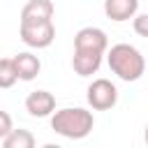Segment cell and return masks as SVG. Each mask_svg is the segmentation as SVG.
I'll return each mask as SVG.
<instances>
[{
	"label": "cell",
	"mask_w": 148,
	"mask_h": 148,
	"mask_svg": "<svg viewBox=\"0 0 148 148\" xmlns=\"http://www.w3.org/2000/svg\"><path fill=\"white\" fill-rule=\"evenodd\" d=\"M2 148H35V136L28 130H12L2 139Z\"/></svg>",
	"instance_id": "8fae6325"
},
{
	"label": "cell",
	"mask_w": 148,
	"mask_h": 148,
	"mask_svg": "<svg viewBox=\"0 0 148 148\" xmlns=\"http://www.w3.org/2000/svg\"><path fill=\"white\" fill-rule=\"evenodd\" d=\"M53 2L51 0H28L21 9V23H42L51 21Z\"/></svg>",
	"instance_id": "52a82bcc"
},
{
	"label": "cell",
	"mask_w": 148,
	"mask_h": 148,
	"mask_svg": "<svg viewBox=\"0 0 148 148\" xmlns=\"http://www.w3.org/2000/svg\"><path fill=\"white\" fill-rule=\"evenodd\" d=\"M16 83V69L12 58H0V88H12Z\"/></svg>",
	"instance_id": "7c38bea8"
},
{
	"label": "cell",
	"mask_w": 148,
	"mask_h": 148,
	"mask_svg": "<svg viewBox=\"0 0 148 148\" xmlns=\"http://www.w3.org/2000/svg\"><path fill=\"white\" fill-rule=\"evenodd\" d=\"M92 113L76 106V109H60L53 113L51 118V127L60 134V136H67V139H83L92 132Z\"/></svg>",
	"instance_id": "7a4b0ae2"
},
{
	"label": "cell",
	"mask_w": 148,
	"mask_h": 148,
	"mask_svg": "<svg viewBox=\"0 0 148 148\" xmlns=\"http://www.w3.org/2000/svg\"><path fill=\"white\" fill-rule=\"evenodd\" d=\"M139 0H104V14L111 21H127L136 14Z\"/></svg>",
	"instance_id": "30bf717a"
},
{
	"label": "cell",
	"mask_w": 148,
	"mask_h": 148,
	"mask_svg": "<svg viewBox=\"0 0 148 148\" xmlns=\"http://www.w3.org/2000/svg\"><path fill=\"white\" fill-rule=\"evenodd\" d=\"M109 67L123 81H139L146 69V60L139 49L130 44H116L109 51Z\"/></svg>",
	"instance_id": "6da1fadb"
},
{
	"label": "cell",
	"mask_w": 148,
	"mask_h": 148,
	"mask_svg": "<svg viewBox=\"0 0 148 148\" xmlns=\"http://www.w3.org/2000/svg\"><path fill=\"white\" fill-rule=\"evenodd\" d=\"M21 39L28 46L35 49H46L53 39H56V28L51 21H42V23H21Z\"/></svg>",
	"instance_id": "277c9868"
},
{
	"label": "cell",
	"mask_w": 148,
	"mask_h": 148,
	"mask_svg": "<svg viewBox=\"0 0 148 148\" xmlns=\"http://www.w3.org/2000/svg\"><path fill=\"white\" fill-rule=\"evenodd\" d=\"M25 109H28L30 116L44 118V116L53 113V109H56V97H53L49 90H32V92L25 97Z\"/></svg>",
	"instance_id": "8992f818"
},
{
	"label": "cell",
	"mask_w": 148,
	"mask_h": 148,
	"mask_svg": "<svg viewBox=\"0 0 148 148\" xmlns=\"http://www.w3.org/2000/svg\"><path fill=\"white\" fill-rule=\"evenodd\" d=\"M118 102V90L109 79H95L88 86V104L97 111H106Z\"/></svg>",
	"instance_id": "3957f363"
},
{
	"label": "cell",
	"mask_w": 148,
	"mask_h": 148,
	"mask_svg": "<svg viewBox=\"0 0 148 148\" xmlns=\"http://www.w3.org/2000/svg\"><path fill=\"white\" fill-rule=\"evenodd\" d=\"M109 39L104 35V30L99 28H81L74 37V51H95V53H104Z\"/></svg>",
	"instance_id": "5b68a950"
},
{
	"label": "cell",
	"mask_w": 148,
	"mask_h": 148,
	"mask_svg": "<svg viewBox=\"0 0 148 148\" xmlns=\"http://www.w3.org/2000/svg\"><path fill=\"white\" fill-rule=\"evenodd\" d=\"M42 148H60V146H58V143H44Z\"/></svg>",
	"instance_id": "9a60e30c"
},
{
	"label": "cell",
	"mask_w": 148,
	"mask_h": 148,
	"mask_svg": "<svg viewBox=\"0 0 148 148\" xmlns=\"http://www.w3.org/2000/svg\"><path fill=\"white\" fill-rule=\"evenodd\" d=\"M12 62H14V69H16V79H21V81H32L39 74V69H42L39 58L32 56V53H28V51L14 56Z\"/></svg>",
	"instance_id": "ba28073f"
},
{
	"label": "cell",
	"mask_w": 148,
	"mask_h": 148,
	"mask_svg": "<svg viewBox=\"0 0 148 148\" xmlns=\"http://www.w3.org/2000/svg\"><path fill=\"white\" fill-rule=\"evenodd\" d=\"M134 30L141 35V37H148V16L146 14H139L134 18Z\"/></svg>",
	"instance_id": "5bb4252c"
},
{
	"label": "cell",
	"mask_w": 148,
	"mask_h": 148,
	"mask_svg": "<svg viewBox=\"0 0 148 148\" xmlns=\"http://www.w3.org/2000/svg\"><path fill=\"white\" fill-rule=\"evenodd\" d=\"M102 65V53H95V51H74V58H72V67L79 76H90L99 69Z\"/></svg>",
	"instance_id": "9c48e42d"
},
{
	"label": "cell",
	"mask_w": 148,
	"mask_h": 148,
	"mask_svg": "<svg viewBox=\"0 0 148 148\" xmlns=\"http://www.w3.org/2000/svg\"><path fill=\"white\" fill-rule=\"evenodd\" d=\"M12 130H14L12 127V116L7 111H0V139H5Z\"/></svg>",
	"instance_id": "4fadbf2b"
}]
</instances>
